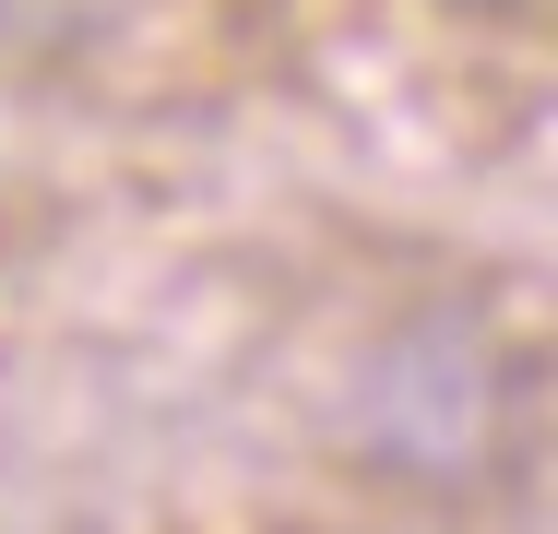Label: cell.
Segmentation results:
<instances>
[{
    "instance_id": "cell-2",
    "label": "cell",
    "mask_w": 558,
    "mask_h": 534,
    "mask_svg": "<svg viewBox=\"0 0 558 534\" xmlns=\"http://www.w3.org/2000/svg\"><path fill=\"white\" fill-rule=\"evenodd\" d=\"M451 24H535V0H440Z\"/></svg>"
},
{
    "instance_id": "cell-1",
    "label": "cell",
    "mask_w": 558,
    "mask_h": 534,
    "mask_svg": "<svg viewBox=\"0 0 558 534\" xmlns=\"http://www.w3.org/2000/svg\"><path fill=\"white\" fill-rule=\"evenodd\" d=\"M535 439H547V356L475 298H428L380 320L344 368L356 475L404 487L416 511H487L535 487Z\"/></svg>"
}]
</instances>
